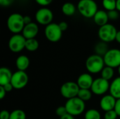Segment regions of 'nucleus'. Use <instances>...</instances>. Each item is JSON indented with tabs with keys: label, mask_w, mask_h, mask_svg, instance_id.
I'll use <instances>...</instances> for the list:
<instances>
[{
	"label": "nucleus",
	"mask_w": 120,
	"mask_h": 119,
	"mask_svg": "<svg viewBox=\"0 0 120 119\" xmlns=\"http://www.w3.org/2000/svg\"><path fill=\"white\" fill-rule=\"evenodd\" d=\"M77 8L79 13L86 18H93L98 11V4L94 0H79Z\"/></svg>",
	"instance_id": "nucleus-1"
},
{
	"label": "nucleus",
	"mask_w": 120,
	"mask_h": 119,
	"mask_svg": "<svg viewBox=\"0 0 120 119\" xmlns=\"http://www.w3.org/2000/svg\"><path fill=\"white\" fill-rule=\"evenodd\" d=\"M7 27L13 34L22 33L24 27V15L18 13H11L7 19Z\"/></svg>",
	"instance_id": "nucleus-2"
},
{
	"label": "nucleus",
	"mask_w": 120,
	"mask_h": 119,
	"mask_svg": "<svg viewBox=\"0 0 120 119\" xmlns=\"http://www.w3.org/2000/svg\"><path fill=\"white\" fill-rule=\"evenodd\" d=\"M85 66L89 74H98L101 72L105 65L103 57L94 54L88 57L86 60Z\"/></svg>",
	"instance_id": "nucleus-3"
},
{
	"label": "nucleus",
	"mask_w": 120,
	"mask_h": 119,
	"mask_svg": "<svg viewBox=\"0 0 120 119\" xmlns=\"http://www.w3.org/2000/svg\"><path fill=\"white\" fill-rule=\"evenodd\" d=\"M65 107L67 109L68 114L77 116L82 114L85 110L86 105L84 101L80 100L78 97L68 100Z\"/></svg>",
	"instance_id": "nucleus-4"
},
{
	"label": "nucleus",
	"mask_w": 120,
	"mask_h": 119,
	"mask_svg": "<svg viewBox=\"0 0 120 119\" xmlns=\"http://www.w3.org/2000/svg\"><path fill=\"white\" fill-rule=\"evenodd\" d=\"M117 33V30L116 27L113 25L108 23L99 27L98 31V36L101 41L110 43L115 40Z\"/></svg>",
	"instance_id": "nucleus-5"
},
{
	"label": "nucleus",
	"mask_w": 120,
	"mask_h": 119,
	"mask_svg": "<svg viewBox=\"0 0 120 119\" xmlns=\"http://www.w3.org/2000/svg\"><path fill=\"white\" fill-rule=\"evenodd\" d=\"M63 31L60 29L59 25L52 22L45 27L44 34L48 41L52 43L59 41L63 36Z\"/></svg>",
	"instance_id": "nucleus-6"
},
{
	"label": "nucleus",
	"mask_w": 120,
	"mask_h": 119,
	"mask_svg": "<svg viewBox=\"0 0 120 119\" xmlns=\"http://www.w3.org/2000/svg\"><path fill=\"white\" fill-rule=\"evenodd\" d=\"M79 90L80 88L77 82L67 81L61 86L60 91L61 95L64 98L70 100L77 97Z\"/></svg>",
	"instance_id": "nucleus-7"
},
{
	"label": "nucleus",
	"mask_w": 120,
	"mask_h": 119,
	"mask_svg": "<svg viewBox=\"0 0 120 119\" xmlns=\"http://www.w3.org/2000/svg\"><path fill=\"white\" fill-rule=\"evenodd\" d=\"M26 39L22 36V34H13L11 36L8 40V48L9 50L15 53L21 52L25 48Z\"/></svg>",
	"instance_id": "nucleus-8"
},
{
	"label": "nucleus",
	"mask_w": 120,
	"mask_h": 119,
	"mask_svg": "<svg viewBox=\"0 0 120 119\" xmlns=\"http://www.w3.org/2000/svg\"><path fill=\"white\" fill-rule=\"evenodd\" d=\"M53 13L51 9L47 7H41L38 9L35 13V20L37 22L41 25L47 26L52 23Z\"/></svg>",
	"instance_id": "nucleus-9"
},
{
	"label": "nucleus",
	"mask_w": 120,
	"mask_h": 119,
	"mask_svg": "<svg viewBox=\"0 0 120 119\" xmlns=\"http://www.w3.org/2000/svg\"><path fill=\"white\" fill-rule=\"evenodd\" d=\"M29 77L25 71L18 70L13 73L11 83L14 89L20 90L24 88L28 83Z\"/></svg>",
	"instance_id": "nucleus-10"
},
{
	"label": "nucleus",
	"mask_w": 120,
	"mask_h": 119,
	"mask_svg": "<svg viewBox=\"0 0 120 119\" xmlns=\"http://www.w3.org/2000/svg\"><path fill=\"white\" fill-rule=\"evenodd\" d=\"M105 66L112 68H118L120 66V50L117 48L109 49L103 56Z\"/></svg>",
	"instance_id": "nucleus-11"
},
{
	"label": "nucleus",
	"mask_w": 120,
	"mask_h": 119,
	"mask_svg": "<svg viewBox=\"0 0 120 119\" xmlns=\"http://www.w3.org/2000/svg\"><path fill=\"white\" fill-rule=\"evenodd\" d=\"M110 83L108 81L99 77L94 79L91 90L93 94L96 95H105V94L109 91Z\"/></svg>",
	"instance_id": "nucleus-12"
},
{
	"label": "nucleus",
	"mask_w": 120,
	"mask_h": 119,
	"mask_svg": "<svg viewBox=\"0 0 120 119\" xmlns=\"http://www.w3.org/2000/svg\"><path fill=\"white\" fill-rule=\"evenodd\" d=\"M117 99L110 94L105 95L100 100V107L105 112L113 110L115 107Z\"/></svg>",
	"instance_id": "nucleus-13"
},
{
	"label": "nucleus",
	"mask_w": 120,
	"mask_h": 119,
	"mask_svg": "<svg viewBox=\"0 0 120 119\" xmlns=\"http://www.w3.org/2000/svg\"><path fill=\"white\" fill-rule=\"evenodd\" d=\"M94 79L89 73H83L79 76L77 83L80 89H90L92 86Z\"/></svg>",
	"instance_id": "nucleus-14"
},
{
	"label": "nucleus",
	"mask_w": 120,
	"mask_h": 119,
	"mask_svg": "<svg viewBox=\"0 0 120 119\" xmlns=\"http://www.w3.org/2000/svg\"><path fill=\"white\" fill-rule=\"evenodd\" d=\"M39 33V26L35 22H31L28 25H25L22 32V36L26 39H35Z\"/></svg>",
	"instance_id": "nucleus-15"
},
{
	"label": "nucleus",
	"mask_w": 120,
	"mask_h": 119,
	"mask_svg": "<svg viewBox=\"0 0 120 119\" xmlns=\"http://www.w3.org/2000/svg\"><path fill=\"white\" fill-rule=\"evenodd\" d=\"M94 22L99 27L103 26L108 23L109 18L108 12L105 10H98L93 18Z\"/></svg>",
	"instance_id": "nucleus-16"
},
{
	"label": "nucleus",
	"mask_w": 120,
	"mask_h": 119,
	"mask_svg": "<svg viewBox=\"0 0 120 119\" xmlns=\"http://www.w3.org/2000/svg\"><path fill=\"white\" fill-rule=\"evenodd\" d=\"M13 73L8 67H1L0 69V86H4L11 83Z\"/></svg>",
	"instance_id": "nucleus-17"
},
{
	"label": "nucleus",
	"mask_w": 120,
	"mask_h": 119,
	"mask_svg": "<svg viewBox=\"0 0 120 119\" xmlns=\"http://www.w3.org/2000/svg\"><path fill=\"white\" fill-rule=\"evenodd\" d=\"M109 92L117 100L120 99V76L115 78L110 83Z\"/></svg>",
	"instance_id": "nucleus-18"
},
{
	"label": "nucleus",
	"mask_w": 120,
	"mask_h": 119,
	"mask_svg": "<svg viewBox=\"0 0 120 119\" xmlns=\"http://www.w3.org/2000/svg\"><path fill=\"white\" fill-rule=\"evenodd\" d=\"M30 59L25 55H21L18 56L15 60V66L18 70L20 71H25L30 66Z\"/></svg>",
	"instance_id": "nucleus-19"
},
{
	"label": "nucleus",
	"mask_w": 120,
	"mask_h": 119,
	"mask_svg": "<svg viewBox=\"0 0 120 119\" xmlns=\"http://www.w3.org/2000/svg\"><path fill=\"white\" fill-rule=\"evenodd\" d=\"M77 8L72 2L68 1L63 4L61 7V11L66 16H72L75 15Z\"/></svg>",
	"instance_id": "nucleus-20"
},
{
	"label": "nucleus",
	"mask_w": 120,
	"mask_h": 119,
	"mask_svg": "<svg viewBox=\"0 0 120 119\" xmlns=\"http://www.w3.org/2000/svg\"><path fill=\"white\" fill-rule=\"evenodd\" d=\"M94 50L96 53L95 54L103 57L106 54V53L109 50L108 43H105V42L101 41L100 42H98L96 44L95 48H94Z\"/></svg>",
	"instance_id": "nucleus-21"
},
{
	"label": "nucleus",
	"mask_w": 120,
	"mask_h": 119,
	"mask_svg": "<svg viewBox=\"0 0 120 119\" xmlns=\"http://www.w3.org/2000/svg\"><path fill=\"white\" fill-rule=\"evenodd\" d=\"M39 47V43L36 39H26L25 49L30 52L36 51Z\"/></svg>",
	"instance_id": "nucleus-22"
},
{
	"label": "nucleus",
	"mask_w": 120,
	"mask_h": 119,
	"mask_svg": "<svg viewBox=\"0 0 120 119\" xmlns=\"http://www.w3.org/2000/svg\"><path fill=\"white\" fill-rule=\"evenodd\" d=\"M114 74H115V71L113 68L110 67L105 66V67L103 69V70L101 72V77L109 81L113 78Z\"/></svg>",
	"instance_id": "nucleus-23"
},
{
	"label": "nucleus",
	"mask_w": 120,
	"mask_h": 119,
	"mask_svg": "<svg viewBox=\"0 0 120 119\" xmlns=\"http://www.w3.org/2000/svg\"><path fill=\"white\" fill-rule=\"evenodd\" d=\"M92 94L93 93L90 89H80L78 93L77 97L85 102L92 98Z\"/></svg>",
	"instance_id": "nucleus-24"
},
{
	"label": "nucleus",
	"mask_w": 120,
	"mask_h": 119,
	"mask_svg": "<svg viewBox=\"0 0 120 119\" xmlns=\"http://www.w3.org/2000/svg\"><path fill=\"white\" fill-rule=\"evenodd\" d=\"M84 119H101V114L97 109H90L85 112Z\"/></svg>",
	"instance_id": "nucleus-25"
},
{
	"label": "nucleus",
	"mask_w": 120,
	"mask_h": 119,
	"mask_svg": "<svg viewBox=\"0 0 120 119\" xmlns=\"http://www.w3.org/2000/svg\"><path fill=\"white\" fill-rule=\"evenodd\" d=\"M102 5L106 11L117 9V0H102Z\"/></svg>",
	"instance_id": "nucleus-26"
},
{
	"label": "nucleus",
	"mask_w": 120,
	"mask_h": 119,
	"mask_svg": "<svg viewBox=\"0 0 120 119\" xmlns=\"http://www.w3.org/2000/svg\"><path fill=\"white\" fill-rule=\"evenodd\" d=\"M9 119H26V114L22 109H15L11 112Z\"/></svg>",
	"instance_id": "nucleus-27"
},
{
	"label": "nucleus",
	"mask_w": 120,
	"mask_h": 119,
	"mask_svg": "<svg viewBox=\"0 0 120 119\" xmlns=\"http://www.w3.org/2000/svg\"><path fill=\"white\" fill-rule=\"evenodd\" d=\"M107 12H108V15L109 20H116L117 19L119 18L120 12L117 9L116 10H113V11H107Z\"/></svg>",
	"instance_id": "nucleus-28"
},
{
	"label": "nucleus",
	"mask_w": 120,
	"mask_h": 119,
	"mask_svg": "<svg viewBox=\"0 0 120 119\" xmlns=\"http://www.w3.org/2000/svg\"><path fill=\"white\" fill-rule=\"evenodd\" d=\"M118 115L117 114L116 112L113 109L111 111H108L105 112L104 114V119H117Z\"/></svg>",
	"instance_id": "nucleus-29"
},
{
	"label": "nucleus",
	"mask_w": 120,
	"mask_h": 119,
	"mask_svg": "<svg viewBox=\"0 0 120 119\" xmlns=\"http://www.w3.org/2000/svg\"><path fill=\"white\" fill-rule=\"evenodd\" d=\"M67 114H68V112H67V109H66L65 105L64 106H60L56 109V114L58 116H59L60 118L65 116Z\"/></svg>",
	"instance_id": "nucleus-30"
},
{
	"label": "nucleus",
	"mask_w": 120,
	"mask_h": 119,
	"mask_svg": "<svg viewBox=\"0 0 120 119\" xmlns=\"http://www.w3.org/2000/svg\"><path fill=\"white\" fill-rule=\"evenodd\" d=\"M34 1L38 5L42 7H46L47 6L50 5L53 1V0H34Z\"/></svg>",
	"instance_id": "nucleus-31"
},
{
	"label": "nucleus",
	"mask_w": 120,
	"mask_h": 119,
	"mask_svg": "<svg viewBox=\"0 0 120 119\" xmlns=\"http://www.w3.org/2000/svg\"><path fill=\"white\" fill-rule=\"evenodd\" d=\"M11 113L7 110H2L0 114V119H9Z\"/></svg>",
	"instance_id": "nucleus-32"
},
{
	"label": "nucleus",
	"mask_w": 120,
	"mask_h": 119,
	"mask_svg": "<svg viewBox=\"0 0 120 119\" xmlns=\"http://www.w3.org/2000/svg\"><path fill=\"white\" fill-rule=\"evenodd\" d=\"M14 0H0V5L4 7H8L13 3Z\"/></svg>",
	"instance_id": "nucleus-33"
},
{
	"label": "nucleus",
	"mask_w": 120,
	"mask_h": 119,
	"mask_svg": "<svg viewBox=\"0 0 120 119\" xmlns=\"http://www.w3.org/2000/svg\"><path fill=\"white\" fill-rule=\"evenodd\" d=\"M58 25H59V27H60V29L63 32L66 31L68 29V24L66 22H65V21H62V22H59Z\"/></svg>",
	"instance_id": "nucleus-34"
},
{
	"label": "nucleus",
	"mask_w": 120,
	"mask_h": 119,
	"mask_svg": "<svg viewBox=\"0 0 120 119\" xmlns=\"http://www.w3.org/2000/svg\"><path fill=\"white\" fill-rule=\"evenodd\" d=\"M114 110L116 112V113L118 115V116H120V99H117V100Z\"/></svg>",
	"instance_id": "nucleus-35"
},
{
	"label": "nucleus",
	"mask_w": 120,
	"mask_h": 119,
	"mask_svg": "<svg viewBox=\"0 0 120 119\" xmlns=\"http://www.w3.org/2000/svg\"><path fill=\"white\" fill-rule=\"evenodd\" d=\"M3 86V87H4V88L5 89V90L6 91V93H9V92L12 91L13 89H14L13 87V86L11 85V83H7V84H6V85H4V86Z\"/></svg>",
	"instance_id": "nucleus-36"
},
{
	"label": "nucleus",
	"mask_w": 120,
	"mask_h": 119,
	"mask_svg": "<svg viewBox=\"0 0 120 119\" xmlns=\"http://www.w3.org/2000/svg\"><path fill=\"white\" fill-rule=\"evenodd\" d=\"M6 93H6V91L5 90V89L4 88V87L0 86V99H1V100H3V99L6 97Z\"/></svg>",
	"instance_id": "nucleus-37"
},
{
	"label": "nucleus",
	"mask_w": 120,
	"mask_h": 119,
	"mask_svg": "<svg viewBox=\"0 0 120 119\" xmlns=\"http://www.w3.org/2000/svg\"><path fill=\"white\" fill-rule=\"evenodd\" d=\"M24 22H25V25H28L32 22L31 17L29 15H24Z\"/></svg>",
	"instance_id": "nucleus-38"
},
{
	"label": "nucleus",
	"mask_w": 120,
	"mask_h": 119,
	"mask_svg": "<svg viewBox=\"0 0 120 119\" xmlns=\"http://www.w3.org/2000/svg\"><path fill=\"white\" fill-rule=\"evenodd\" d=\"M60 119H75V116H73L71 115V114H65V116L60 117Z\"/></svg>",
	"instance_id": "nucleus-39"
},
{
	"label": "nucleus",
	"mask_w": 120,
	"mask_h": 119,
	"mask_svg": "<svg viewBox=\"0 0 120 119\" xmlns=\"http://www.w3.org/2000/svg\"><path fill=\"white\" fill-rule=\"evenodd\" d=\"M115 41L120 43V30L117 31V35H116V38H115Z\"/></svg>",
	"instance_id": "nucleus-40"
},
{
	"label": "nucleus",
	"mask_w": 120,
	"mask_h": 119,
	"mask_svg": "<svg viewBox=\"0 0 120 119\" xmlns=\"http://www.w3.org/2000/svg\"><path fill=\"white\" fill-rule=\"evenodd\" d=\"M117 10L120 12V0H117Z\"/></svg>",
	"instance_id": "nucleus-41"
},
{
	"label": "nucleus",
	"mask_w": 120,
	"mask_h": 119,
	"mask_svg": "<svg viewBox=\"0 0 120 119\" xmlns=\"http://www.w3.org/2000/svg\"><path fill=\"white\" fill-rule=\"evenodd\" d=\"M118 73H119V75L120 76V66L118 67Z\"/></svg>",
	"instance_id": "nucleus-42"
}]
</instances>
